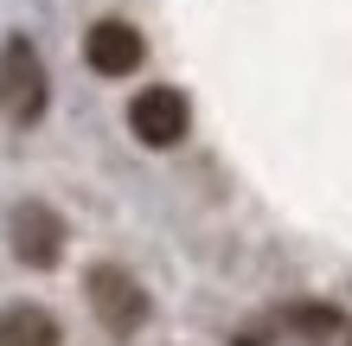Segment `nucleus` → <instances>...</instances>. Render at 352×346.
<instances>
[{
    "label": "nucleus",
    "mask_w": 352,
    "mask_h": 346,
    "mask_svg": "<svg viewBox=\"0 0 352 346\" xmlns=\"http://www.w3.org/2000/svg\"><path fill=\"white\" fill-rule=\"evenodd\" d=\"M84 58L96 77H129L141 58H148V45H141V32L129 26V19H96V26L84 32Z\"/></svg>",
    "instance_id": "20e7f679"
},
{
    "label": "nucleus",
    "mask_w": 352,
    "mask_h": 346,
    "mask_svg": "<svg viewBox=\"0 0 352 346\" xmlns=\"http://www.w3.org/2000/svg\"><path fill=\"white\" fill-rule=\"evenodd\" d=\"M295 327L320 340V334H333V327H340V314H333V308H295Z\"/></svg>",
    "instance_id": "0eeeda50"
},
{
    "label": "nucleus",
    "mask_w": 352,
    "mask_h": 346,
    "mask_svg": "<svg viewBox=\"0 0 352 346\" xmlns=\"http://www.w3.org/2000/svg\"><path fill=\"white\" fill-rule=\"evenodd\" d=\"M13 250L19 263H32V270H52L58 257H65V225H58L52 206H19L13 212Z\"/></svg>",
    "instance_id": "39448f33"
},
{
    "label": "nucleus",
    "mask_w": 352,
    "mask_h": 346,
    "mask_svg": "<svg viewBox=\"0 0 352 346\" xmlns=\"http://www.w3.org/2000/svg\"><path fill=\"white\" fill-rule=\"evenodd\" d=\"M58 321L45 308H32V301H19V308L0 314V346H58Z\"/></svg>",
    "instance_id": "423d86ee"
},
{
    "label": "nucleus",
    "mask_w": 352,
    "mask_h": 346,
    "mask_svg": "<svg viewBox=\"0 0 352 346\" xmlns=\"http://www.w3.org/2000/svg\"><path fill=\"white\" fill-rule=\"evenodd\" d=\"M90 308H96V321L109 334H135L148 321V289L129 270H116V263H96L90 270Z\"/></svg>",
    "instance_id": "f03ea898"
},
{
    "label": "nucleus",
    "mask_w": 352,
    "mask_h": 346,
    "mask_svg": "<svg viewBox=\"0 0 352 346\" xmlns=\"http://www.w3.org/2000/svg\"><path fill=\"white\" fill-rule=\"evenodd\" d=\"M129 129H135L141 148H179L186 129H192V109H186L179 90L154 84V90H141L135 103H129Z\"/></svg>",
    "instance_id": "7ed1b4c3"
},
{
    "label": "nucleus",
    "mask_w": 352,
    "mask_h": 346,
    "mask_svg": "<svg viewBox=\"0 0 352 346\" xmlns=\"http://www.w3.org/2000/svg\"><path fill=\"white\" fill-rule=\"evenodd\" d=\"M45 65H38V52L26 45V39H7L0 45V109H7L13 122H38L45 116Z\"/></svg>",
    "instance_id": "f257e3e1"
}]
</instances>
